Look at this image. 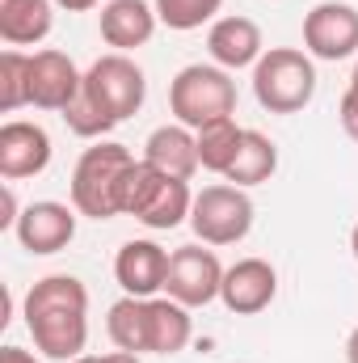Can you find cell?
<instances>
[{
  "mask_svg": "<svg viewBox=\"0 0 358 363\" xmlns=\"http://www.w3.org/2000/svg\"><path fill=\"white\" fill-rule=\"evenodd\" d=\"M0 203H4L0 228H13V224H17V216H21V211H17V194H13V186H4V190H0Z\"/></svg>",
  "mask_w": 358,
  "mask_h": 363,
  "instance_id": "4316f807",
  "label": "cell"
},
{
  "mask_svg": "<svg viewBox=\"0 0 358 363\" xmlns=\"http://www.w3.org/2000/svg\"><path fill=\"white\" fill-rule=\"evenodd\" d=\"M21 106H30V55L4 51L0 55V110L13 114Z\"/></svg>",
  "mask_w": 358,
  "mask_h": 363,
  "instance_id": "603a6c76",
  "label": "cell"
},
{
  "mask_svg": "<svg viewBox=\"0 0 358 363\" xmlns=\"http://www.w3.org/2000/svg\"><path fill=\"white\" fill-rule=\"evenodd\" d=\"M190 338H194L190 308L178 304L173 296H152L148 300V342H152V355H178V351H185Z\"/></svg>",
  "mask_w": 358,
  "mask_h": 363,
  "instance_id": "ac0fdd59",
  "label": "cell"
},
{
  "mask_svg": "<svg viewBox=\"0 0 358 363\" xmlns=\"http://www.w3.org/2000/svg\"><path fill=\"white\" fill-rule=\"evenodd\" d=\"M85 93H89L114 123H122V118H131V114L144 110L148 77H144V68H139L131 55L110 51V55L93 60V68L85 72Z\"/></svg>",
  "mask_w": 358,
  "mask_h": 363,
  "instance_id": "52a82bcc",
  "label": "cell"
},
{
  "mask_svg": "<svg viewBox=\"0 0 358 363\" xmlns=\"http://www.w3.org/2000/svg\"><path fill=\"white\" fill-rule=\"evenodd\" d=\"M105 334L118 351H131V355H152V342H148V300L139 296H122L110 304V317H105Z\"/></svg>",
  "mask_w": 358,
  "mask_h": 363,
  "instance_id": "ffe728a7",
  "label": "cell"
},
{
  "mask_svg": "<svg viewBox=\"0 0 358 363\" xmlns=\"http://www.w3.org/2000/svg\"><path fill=\"white\" fill-rule=\"evenodd\" d=\"M131 169H135V157L127 144L97 140L93 148L81 152V161L72 169V207L89 220L122 216V194H127Z\"/></svg>",
  "mask_w": 358,
  "mask_h": 363,
  "instance_id": "7a4b0ae2",
  "label": "cell"
},
{
  "mask_svg": "<svg viewBox=\"0 0 358 363\" xmlns=\"http://www.w3.org/2000/svg\"><path fill=\"white\" fill-rule=\"evenodd\" d=\"M64 123H68V131H72V135H81V140H101L105 131H114V127H118V123H114V118L93 101L89 93H85V85H81V93H76V101L64 110Z\"/></svg>",
  "mask_w": 358,
  "mask_h": 363,
  "instance_id": "d4e9b609",
  "label": "cell"
},
{
  "mask_svg": "<svg viewBox=\"0 0 358 363\" xmlns=\"http://www.w3.org/2000/svg\"><path fill=\"white\" fill-rule=\"evenodd\" d=\"M224 9V0H156V17L169 30H198L207 21H215V13Z\"/></svg>",
  "mask_w": 358,
  "mask_h": 363,
  "instance_id": "cb8c5ba5",
  "label": "cell"
},
{
  "mask_svg": "<svg viewBox=\"0 0 358 363\" xmlns=\"http://www.w3.org/2000/svg\"><path fill=\"white\" fill-rule=\"evenodd\" d=\"M156 4L148 0H110L101 9V38L114 47V51H135L144 43H152L156 34Z\"/></svg>",
  "mask_w": 358,
  "mask_h": 363,
  "instance_id": "2e32d148",
  "label": "cell"
},
{
  "mask_svg": "<svg viewBox=\"0 0 358 363\" xmlns=\"http://www.w3.org/2000/svg\"><path fill=\"white\" fill-rule=\"evenodd\" d=\"M51 0H0V38L8 47H34L51 34Z\"/></svg>",
  "mask_w": 358,
  "mask_h": 363,
  "instance_id": "d6986e66",
  "label": "cell"
},
{
  "mask_svg": "<svg viewBox=\"0 0 358 363\" xmlns=\"http://www.w3.org/2000/svg\"><path fill=\"white\" fill-rule=\"evenodd\" d=\"M190 207H194L190 182L161 174L148 161H135V169L127 178V194H122V216H135L152 233H169L181 220H190Z\"/></svg>",
  "mask_w": 358,
  "mask_h": 363,
  "instance_id": "5b68a950",
  "label": "cell"
},
{
  "mask_svg": "<svg viewBox=\"0 0 358 363\" xmlns=\"http://www.w3.org/2000/svg\"><path fill=\"white\" fill-rule=\"evenodd\" d=\"M0 363H38L30 351H21V347H4L0 351Z\"/></svg>",
  "mask_w": 358,
  "mask_h": 363,
  "instance_id": "83f0119b",
  "label": "cell"
},
{
  "mask_svg": "<svg viewBox=\"0 0 358 363\" xmlns=\"http://www.w3.org/2000/svg\"><path fill=\"white\" fill-rule=\"evenodd\" d=\"M114 279L127 296L152 300L156 291H165L169 279V250H161L156 241H127L114 258Z\"/></svg>",
  "mask_w": 358,
  "mask_h": 363,
  "instance_id": "5bb4252c",
  "label": "cell"
},
{
  "mask_svg": "<svg viewBox=\"0 0 358 363\" xmlns=\"http://www.w3.org/2000/svg\"><path fill=\"white\" fill-rule=\"evenodd\" d=\"M144 161L156 165L161 174H173V178L190 182L194 169H198V135L190 127H181V123L156 127L148 135V144H144Z\"/></svg>",
  "mask_w": 358,
  "mask_h": 363,
  "instance_id": "e0dca14e",
  "label": "cell"
},
{
  "mask_svg": "<svg viewBox=\"0 0 358 363\" xmlns=\"http://www.w3.org/2000/svg\"><path fill=\"white\" fill-rule=\"evenodd\" d=\"M262 47H266V43H262V30H258V21H249V17H215L211 30H207V51H211V60H215L219 68H228V72L253 68V64L266 55Z\"/></svg>",
  "mask_w": 358,
  "mask_h": 363,
  "instance_id": "9a60e30c",
  "label": "cell"
},
{
  "mask_svg": "<svg viewBox=\"0 0 358 363\" xmlns=\"http://www.w3.org/2000/svg\"><path fill=\"white\" fill-rule=\"evenodd\" d=\"M274 169H278V148H274V140L262 135V131H249V127H245L241 148H236V161L228 165L224 178L232 182V186H245V190H249V186L270 182Z\"/></svg>",
  "mask_w": 358,
  "mask_h": 363,
  "instance_id": "44dd1931",
  "label": "cell"
},
{
  "mask_svg": "<svg viewBox=\"0 0 358 363\" xmlns=\"http://www.w3.org/2000/svg\"><path fill=\"white\" fill-rule=\"evenodd\" d=\"M190 228L202 245H236L253 228V199L232 182L202 186L190 207Z\"/></svg>",
  "mask_w": 358,
  "mask_h": 363,
  "instance_id": "8992f818",
  "label": "cell"
},
{
  "mask_svg": "<svg viewBox=\"0 0 358 363\" xmlns=\"http://www.w3.org/2000/svg\"><path fill=\"white\" fill-rule=\"evenodd\" d=\"M47 165H51V135L38 123L8 118L0 127V178L4 182L38 178Z\"/></svg>",
  "mask_w": 358,
  "mask_h": 363,
  "instance_id": "7c38bea8",
  "label": "cell"
},
{
  "mask_svg": "<svg viewBox=\"0 0 358 363\" xmlns=\"http://www.w3.org/2000/svg\"><path fill=\"white\" fill-rule=\"evenodd\" d=\"M25 330L47 359L72 363L89 347V291L76 274H47L25 291Z\"/></svg>",
  "mask_w": 358,
  "mask_h": 363,
  "instance_id": "6da1fadb",
  "label": "cell"
},
{
  "mask_svg": "<svg viewBox=\"0 0 358 363\" xmlns=\"http://www.w3.org/2000/svg\"><path fill=\"white\" fill-rule=\"evenodd\" d=\"M350 85H358V64H354V77H350Z\"/></svg>",
  "mask_w": 358,
  "mask_h": 363,
  "instance_id": "836d02e7",
  "label": "cell"
},
{
  "mask_svg": "<svg viewBox=\"0 0 358 363\" xmlns=\"http://www.w3.org/2000/svg\"><path fill=\"white\" fill-rule=\"evenodd\" d=\"M55 4H59L64 13H89V9L101 4V0H55Z\"/></svg>",
  "mask_w": 358,
  "mask_h": 363,
  "instance_id": "f1b7e54d",
  "label": "cell"
},
{
  "mask_svg": "<svg viewBox=\"0 0 358 363\" xmlns=\"http://www.w3.org/2000/svg\"><path fill=\"white\" fill-rule=\"evenodd\" d=\"M81 85H85V72L72 64V55H64L55 47L30 55V106L64 114L76 101Z\"/></svg>",
  "mask_w": 358,
  "mask_h": 363,
  "instance_id": "8fae6325",
  "label": "cell"
},
{
  "mask_svg": "<svg viewBox=\"0 0 358 363\" xmlns=\"http://www.w3.org/2000/svg\"><path fill=\"white\" fill-rule=\"evenodd\" d=\"M169 110L181 127L198 131L215 118H232L236 114V81L228 68L219 64H190L181 68L169 85Z\"/></svg>",
  "mask_w": 358,
  "mask_h": 363,
  "instance_id": "277c9868",
  "label": "cell"
},
{
  "mask_svg": "<svg viewBox=\"0 0 358 363\" xmlns=\"http://www.w3.org/2000/svg\"><path fill=\"white\" fill-rule=\"evenodd\" d=\"M304 51L312 60H350L358 55V9L346 0H321L304 17Z\"/></svg>",
  "mask_w": 358,
  "mask_h": 363,
  "instance_id": "ba28073f",
  "label": "cell"
},
{
  "mask_svg": "<svg viewBox=\"0 0 358 363\" xmlns=\"http://www.w3.org/2000/svg\"><path fill=\"white\" fill-rule=\"evenodd\" d=\"M350 250H354V258H358V224H354V233H350Z\"/></svg>",
  "mask_w": 358,
  "mask_h": 363,
  "instance_id": "1f68e13d",
  "label": "cell"
},
{
  "mask_svg": "<svg viewBox=\"0 0 358 363\" xmlns=\"http://www.w3.org/2000/svg\"><path fill=\"white\" fill-rule=\"evenodd\" d=\"M97 363H139V355H131V351H110V355H97Z\"/></svg>",
  "mask_w": 358,
  "mask_h": 363,
  "instance_id": "f546056e",
  "label": "cell"
},
{
  "mask_svg": "<svg viewBox=\"0 0 358 363\" xmlns=\"http://www.w3.org/2000/svg\"><path fill=\"white\" fill-rule=\"evenodd\" d=\"M224 271L215 250L202 245H181L169 254V279H165V296H173L185 308H207L211 300H219L224 287Z\"/></svg>",
  "mask_w": 358,
  "mask_h": 363,
  "instance_id": "9c48e42d",
  "label": "cell"
},
{
  "mask_svg": "<svg viewBox=\"0 0 358 363\" xmlns=\"http://www.w3.org/2000/svg\"><path fill=\"white\" fill-rule=\"evenodd\" d=\"M253 97L270 114H299L316 97V64L308 51L270 47L253 64Z\"/></svg>",
  "mask_w": 358,
  "mask_h": 363,
  "instance_id": "3957f363",
  "label": "cell"
},
{
  "mask_svg": "<svg viewBox=\"0 0 358 363\" xmlns=\"http://www.w3.org/2000/svg\"><path fill=\"white\" fill-rule=\"evenodd\" d=\"M337 118H342V127H346V135L358 144V85L342 93V106H337Z\"/></svg>",
  "mask_w": 358,
  "mask_h": 363,
  "instance_id": "484cf974",
  "label": "cell"
},
{
  "mask_svg": "<svg viewBox=\"0 0 358 363\" xmlns=\"http://www.w3.org/2000/svg\"><path fill=\"white\" fill-rule=\"evenodd\" d=\"M346 363H358V325L350 330V338H346Z\"/></svg>",
  "mask_w": 358,
  "mask_h": 363,
  "instance_id": "4dcf8cb0",
  "label": "cell"
},
{
  "mask_svg": "<svg viewBox=\"0 0 358 363\" xmlns=\"http://www.w3.org/2000/svg\"><path fill=\"white\" fill-rule=\"evenodd\" d=\"M72 363H97V355H81V359H72Z\"/></svg>",
  "mask_w": 358,
  "mask_h": 363,
  "instance_id": "d6a6232c",
  "label": "cell"
},
{
  "mask_svg": "<svg viewBox=\"0 0 358 363\" xmlns=\"http://www.w3.org/2000/svg\"><path fill=\"white\" fill-rule=\"evenodd\" d=\"M194 135H198V165L224 178L228 165L236 161V148H241L245 127H236V118H215V123L198 127Z\"/></svg>",
  "mask_w": 358,
  "mask_h": 363,
  "instance_id": "7402d4cb",
  "label": "cell"
},
{
  "mask_svg": "<svg viewBox=\"0 0 358 363\" xmlns=\"http://www.w3.org/2000/svg\"><path fill=\"white\" fill-rule=\"evenodd\" d=\"M76 216H81L76 207L55 203V199H42V203L21 207L13 233H17L21 250H30V254H59L76 237Z\"/></svg>",
  "mask_w": 358,
  "mask_h": 363,
  "instance_id": "30bf717a",
  "label": "cell"
},
{
  "mask_svg": "<svg viewBox=\"0 0 358 363\" xmlns=\"http://www.w3.org/2000/svg\"><path fill=\"white\" fill-rule=\"evenodd\" d=\"M278 296V271L270 267L266 258H241L224 271V287H219V300L228 313L236 317H253L274 304Z\"/></svg>",
  "mask_w": 358,
  "mask_h": 363,
  "instance_id": "4fadbf2b",
  "label": "cell"
}]
</instances>
